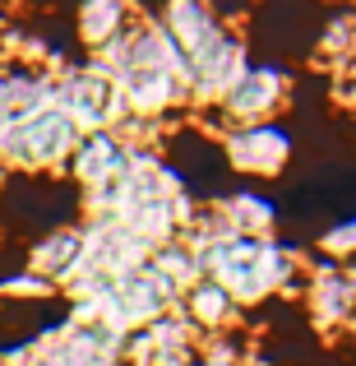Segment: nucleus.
Here are the masks:
<instances>
[{
	"instance_id": "1",
	"label": "nucleus",
	"mask_w": 356,
	"mask_h": 366,
	"mask_svg": "<svg viewBox=\"0 0 356 366\" xmlns=\"http://www.w3.org/2000/svg\"><path fill=\"white\" fill-rule=\"evenodd\" d=\"M61 144H70V121H65L61 112H46V117H37L33 125H24V130L9 139V149H14L19 158H46V153H56Z\"/></svg>"
},
{
	"instance_id": "2",
	"label": "nucleus",
	"mask_w": 356,
	"mask_h": 366,
	"mask_svg": "<svg viewBox=\"0 0 356 366\" xmlns=\"http://www.w3.org/2000/svg\"><path fill=\"white\" fill-rule=\"evenodd\" d=\"M102 98H107L102 84H98V89H93V84H88V89H79V102H88V107H102Z\"/></svg>"
}]
</instances>
